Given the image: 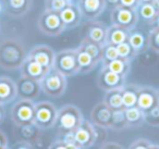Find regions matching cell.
Segmentation results:
<instances>
[{
	"mask_svg": "<svg viewBox=\"0 0 159 149\" xmlns=\"http://www.w3.org/2000/svg\"><path fill=\"white\" fill-rule=\"evenodd\" d=\"M26 57L25 47L16 38H8L0 44V68L8 71L20 69Z\"/></svg>",
	"mask_w": 159,
	"mask_h": 149,
	"instance_id": "1",
	"label": "cell"
},
{
	"mask_svg": "<svg viewBox=\"0 0 159 149\" xmlns=\"http://www.w3.org/2000/svg\"><path fill=\"white\" fill-rule=\"evenodd\" d=\"M84 121L81 110L73 105H66L58 110L55 126L59 136L74 132Z\"/></svg>",
	"mask_w": 159,
	"mask_h": 149,
	"instance_id": "2",
	"label": "cell"
},
{
	"mask_svg": "<svg viewBox=\"0 0 159 149\" xmlns=\"http://www.w3.org/2000/svg\"><path fill=\"white\" fill-rule=\"evenodd\" d=\"M61 138L68 142L75 144L80 149H89L97 140L98 133L91 121L84 120L74 132L66 134Z\"/></svg>",
	"mask_w": 159,
	"mask_h": 149,
	"instance_id": "3",
	"label": "cell"
},
{
	"mask_svg": "<svg viewBox=\"0 0 159 149\" xmlns=\"http://www.w3.org/2000/svg\"><path fill=\"white\" fill-rule=\"evenodd\" d=\"M42 92L51 98L61 97L66 93L68 82L66 77L58 71L51 69L39 82Z\"/></svg>",
	"mask_w": 159,
	"mask_h": 149,
	"instance_id": "4",
	"label": "cell"
},
{
	"mask_svg": "<svg viewBox=\"0 0 159 149\" xmlns=\"http://www.w3.org/2000/svg\"><path fill=\"white\" fill-rule=\"evenodd\" d=\"M37 27L40 33L46 36H50V37L59 36L66 29V26L60 18V14L58 12L46 9L42 12V14L38 18Z\"/></svg>",
	"mask_w": 159,
	"mask_h": 149,
	"instance_id": "5",
	"label": "cell"
},
{
	"mask_svg": "<svg viewBox=\"0 0 159 149\" xmlns=\"http://www.w3.org/2000/svg\"><path fill=\"white\" fill-rule=\"evenodd\" d=\"M52 69L64 75L66 79L79 74L76 49H64L56 53Z\"/></svg>",
	"mask_w": 159,
	"mask_h": 149,
	"instance_id": "6",
	"label": "cell"
},
{
	"mask_svg": "<svg viewBox=\"0 0 159 149\" xmlns=\"http://www.w3.org/2000/svg\"><path fill=\"white\" fill-rule=\"evenodd\" d=\"M58 109L50 101H39L35 103V114H34V124L44 129H52L57 119Z\"/></svg>",
	"mask_w": 159,
	"mask_h": 149,
	"instance_id": "7",
	"label": "cell"
},
{
	"mask_svg": "<svg viewBox=\"0 0 159 149\" xmlns=\"http://www.w3.org/2000/svg\"><path fill=\"white\" fill-rule=\"evenodd\" d=\"M35 102L27 99H19L11 108V120L16 126H23L34 123Z\"/></svg>",
	"mask_w": 159,
	"mask_h": 149,
	"instance_id": "8",
	"label": "cell"
},
{
	"mask_svg": "<svg viewBox=\"0 0 159 149\" xmlns=\"http://www.w3.org/2000/svg\"><path fill=\"white\" fill-rule=\"evenodd\" d=\"M111 24L118 25L126 31L135 29L137 22H139V16L135 9L126 8L123 6H116L113 7L110 14Z\"/></svg>",
	"mask_w": 159,
	"mask_h": 149,
	"instance_id": "9",
	"label": "cell"
},
{
	"mask_svg": "<svg viewBox=\"0 0 159 149\" xmlns=\"http://www.w3.org/2000/svg\"><path fill=\"white\" fill-rule=\"evenodd\" d=\"M126 77L119 75L112 71L102 66L97 76V85L104 92L112 89H119L125 85Z\"/></svg>",
	"mask_w": 159,
	"mask_h": 149,
	"instance_id": "10",
	"label": "cell"
},
{
	"mask_svg": "<svg viewBox=\"0 0 159 149\" xmlns=\"http://www.w3.org/2000/svg\"><path fill=\"white\" fill-rule=\"evenodd\" d=\"M16 84L19 99H27V100L34 101L39 97L40 93H42L40 83L35 79L20 76V79L16 82Z\"/></svg>",
	"mask_w": 159,
	"mask_h": 149,
	"instance_id": "11",
	"label": "cell"
},
{
	"mask_svg": "<svg viewBox=\"0 0 159 149\" xmlns=\"http://www.w3.org/2000/svg\"><path fill=\"white\" fill-rule=\"evenodd\" d=\"M159 105L158 89L152 86H139L137 96V107L145 113Z\"/></svg>",
	"mask_w": 159,
	"mask_h": 149,
	"instance_id": "12",
	"label": "cell"
},
{
	"mask_svg": "<svg viewBox=\"0 0 159 149\" xmlns=\"http://www.w3.org/2000/svg\"><path fill=\"white\" fill-rule=\"evenodd\" d=\"M27 56L44 68L51 70L53 66V62H55L56 52L51 47L47 45H37L31 49Z\"/></svg>",
	"mask_w": 159,
	"mask_h": 149,
	"instance_id": "13",
	"label": "cell"
},
{
	"mask_svg": "<svg viewBox=\"0 0 159 149\" xmlns=\"http://www.w3.org/2000/svg\"><path fill=\"white\" fill-rule=\"evenodd\" d=\"M112 110L104 102H98L91 111V122L99 129H108L110 126Z\"/></svg>",
	"mask_w": 159,
	"mask_h": 149,
	"instance_id": "14",
	"label": "cell"
},
{
	"mask_svg": "<svg viewBox=\"0 0 159 149\" xmlns=\"http://www.w3.org/2000/svg\"><path fill=\"white\" fill-rule=\"evenodd\" d=\"M77 6L83 18L91 21L96 20L107 7L105 0H79Z\"/></svg>",
	"mask_w": 159,
	"mask_h": 149,
	"instance_id": "15",
	"label": "cell"
},
{
	"mask_svg": "<svg viewBox=\"0 0 159 149\" xmlns=\"http://www.w3.org/2000/svg\"><path fill=\"white\" fill-rule=\"evenodd\" d=\"M49 71L50 70H48V69L40 65L39 63H37L35 60L30 58L29 56H27L26 59L24 60L22 65L20 66L21 76L29 77V79H35V81H38V82L42 81L43 77H44Z\"/></svg>",
	"mask_w": 159,
	"mask_h": 149,
	"instance_id": "16",
	"label": "cell"
},
{
	"mask_svg": "<svg viewBox=\"0 0 159 149\" xmlns=\"http://www.w3.org/2000/svg\"><path fill=\"white\" fill-rule=\"evenodd\" d=\"M59 14L66 29H74L79 26L83 19L77 3H68V6Z\"/></svg>",
	"mask_w": 159,
	"mask_h": 149,
	"instance_id": "17",
	"label": "cell"
},
{
	"mask_svg": "<svg viewBox=\"0 0 159 149\" xmlns=\"http://www.w3.org/2000/svg\"><path fill=\"white\" fill-rule=\"evenodd\" d=\"M6 13L12 18L25 16L33 7V0H3Z\"/></svg>",
	"mask_w": 159,
	"mask_h": 149,
	"instance_id": "18",
	"label": "cell"
},
{
	"mask_svg": "<svg viewBox=\"0 0 159 149\" xmlns=\"http://www.w3.org/2000/svg\"><path fill=\"white\" fill-rule=\"evenodd\" d=\"M18 97L16 84L8 76H0V105L6 106Z\"/></svg>",
	"mask_w": 159,
	"mask_h": 149,
	"instance_id": "19",
	"label": "cell"
},
{
	"mask_svg": "<svg viewBox=\"0 0 159 149\" xmlns=\"http://www.w3.org/2000/svg\"><path fill=\"white\" fill-rule=\"evenodd\" d=\"M107 31H108V26L104 22L93 20L92 22H89L87 24L86 36L85 37L97 43V44L102 45V46H104L106 44Z\"/></svg>",
	"mask_w": 159,
	"mask_h": 149,
	"instance_id": "20",
	"label": "cell"
},
{
	"mask_svg": "<svg viewBox=\"0 0 159 149\" xmlns=\"http://www.w3.org/2000/svg\"><path fill=\"white\" fill-rule=\"evenodd\" d=\"M128 43L133 47L135 51L139 53L145 52L148 49V38L143 32L139 31V29H131L129 31L128 36Z\"/></svg>",
	"mask_w": 159,
	"mask_h": 149,
	"instance_id": "21",
	"label": "cell"
},
{
	"mask_svg": "<svg viewBox=\"0 0 159 149\" xmlns=\"http://www.w3.org/2000/svg\"><path fill=\"white\" fill-rule=\"evenodd\" d=\"M76 61L79 66V73L81 74H87L97 66V63L94 59L81 47L76 48Z\"/></svg>",
	"mask_w": 159,
	"mask_h": 149,
	"instance_id": "22",
	"label": "cell"
},
{
	"mask_svg": "<svg viewBox=\"0 0 159 149\" xmlns=\"http://www.w3.org/2000/svg\"><path fill=\"white\" fill-rule=\"evenodd\" d=\"M18 129V134L16 135L19 136L20 139L19 140H24L34 146V144L38 142L40 137V131L42 129H38L34 123L29 125H23V126H16Z\"/></svg>",
	"mask_w": 159,
	"mask_h": 149,
	"instance_id": "23",
	"label": "cell"
},
{
	"mask_svg": "<svg viewBox=\"0 0 159 149\" xmlns=\"http://www.w3.org/2000/svg\"><path fill=\"white\" fill-rule=\"evenodd\" d=\"M128 36H129V31L118 26V25L111 24L108 27V31H107L106 44L118 46L121 43L126 42L128 40Z\"/></svg>",
	"mask_w": 159,
	"mask_h": 149,
	"instance_id": "24",
	"label": "cell"
},
{
	"mask_svg": "<svg viewBox=\"0 0 159 149\" xmlns=\"http://www.w3.org/2000/svg\"><path fill=\"white\" fill-rule=\"evenodd\" d=\"M139 85L135 84H125L121 88L122 100L124 108H132L137 105V96H139Z\"/></svg>",
	"mask_w": 159,
	"mask_h": 149,
	"instance_id": "25",
	"label": "cell"
},
{
	"mask_svg": "<svg viewBox=\"0 0 159 149\" xmlns=\"http://www.w3.org/2000/svg\"><path fill=\"white\" fill-rule=\"evenodd\" d=\"M145 113L137 106L125 109V118L129 129H139L145 123Z\"/></svg>",
	"mask_w": 159,
	"mask_h": 149,
	"instance_id": "26",
	"label": "cell"
},
{
	"mask_svg": "<svg viewBox=\"0 0 159 149\" xmlns=\"http://www.w3.org/2000/svg\"><path fill=\"white\" fill-rule=\"evenodd\" d=\"M80 47L84 49L89 56L94 59L96 63H99L102 60V46L97 43L93 42V40L89 39V38L84 37L80 44Z\"/></svg>",
	"mask_w": 159,
	"mask_h": 149,
	"instance_id": "27",
	"label": "cell"
},
{
	"mask_svg": "<svg viewBox=\"0 0 159 149\" xmlns=\"http://www.w3.org/2000/svg\"><path fill=\"white\" fill-rule=\"evenodd\" d=\"M102 66L117 73V74L126 77L131 71V61L122 59V58H118V59H115L112 61L105 62V63H102Z\"/></svg>",
	"mask_w": 159,
	"mask_h": 149,
	"instance_id": "28",
	"label": "cell"
},
{
	"mask_svg": "<svg viewBox=\"0 0 159 149\" xmlns=\"http://www.w3.org/2000/svg\"><path fill=\"white\" fill-rule=\"evenodd\" d=\"M102 101H104L112 111H115V110L125 109L123 105V100H122L121 88L105 92L104 100Z\"/></svg>",
	"mask_w": 159,
	"mask_h": 149,
	"instance_id": "29",
	"label": "cell"
},
{
	"mask_svg": "<svg viewBox=\"0 0 159 149\" xmlns=\"http://www.w3.org/2000/svg\"><path fill=\"white\" fill-rule=\"evenodd\" d=\"M129 129V126H128V122H126V118H125V109L115 110V111H112L109 129H113V131H123V129Z\"/></svg>",
	"mask_w": 159,
	"mask_h": 149,
	"instance_id": "30",
	"label": "cell"
},
{
	"mask_svg": "<svg viewBox=\"0 0 159 149\" xmlns=\"http://www.w3.org/2000/svg\"><path fill=\"white\" fill-rule=\"evenodd\" d=\"M136 12H137L139 18L143 19V20L147 23H149L150 21L155 18V16H156V13H157L156 9L152 7L150 2L149 3H139V6L136 9Z\"/></svg>",
	"mask_w": 159,
	"mask_h": 149,
	"instance_id": "31",
	"label": "cell"
},
{
	"mask_svg": "<svg viewBox=\"0 0 159 149\" xmlns=\"http://www.w3.org/2000/svg\"><path fill=\"white\" fill-rule=\"evenodd\" d=\"M117 50H118L119 58L125 59V60H128V61H132V60H134L137 56V52L133 49V47L129 44L128 40L118 45Z\"/></svg>",
	"mask_w": 159,
	"mask_h": 149,
	"instance_id": "32",
	"label": "cell"
},
{
	"mask_svg": "<svg viewBox=\"0 0 159 149\" xmlns=\"http://www.w3.org/2000/svg\"><path fill=\"white\" fill-rule=\"evenodd\" d=\"M118 58H119V55H118L117 46L110 44H105L102 46V63L112 61V60L118 59Z\"/></svg>",
	"mask_w": 159,
	"mask_h": 149,
	"instance_id": "33",
	"label": "cell"
},
{
	"mask_svg": "<svg viewBox=\"0 0 159 149\" xmlns=\"http://www.w3.org/2000/svg\"><path fill=\"white\" fill-rule=\"evenodd\" d=\"M148 49L159 53V29H152L147 35Z\"/></svg>",
	"mask_w": 159,
	"mask_h": 149,
	"instance_id": "34",
	"label": "cell"
},
{
	"mask_svg": "<svg viewBox=\"0 0 159 149\" xmlns=\"http://www.w3.org/2000/svg\"><path fill=\"white\" fill-rule=\"evenodd\" d=\"M145 123L152 127H159V105L154 109L145 112Z\"/></svg>",
	"mask_w": 159,
	"mask_h": 149,
	"instance_id": "35",
	"label": "cell"
},
{
	"mask_svg": "<svg viewBox=\"0 0 159 149\" xmlns=\"http://www.w3.org/2000/svg\"><path fill=\"white\" fill-rule=\"evenodd\" d=\"M68 3L66 0H45V9L60 13Z\"/></svg>",
	"mask_w": 159,
	"mask_h": 149,
	"instance_id": "36",
	"label": "cell"
},
{
	"mask_svg": "<svg viewBox=\"0 0 159 149\" xmlns=\"http://www.w3.org/2000/svg\"><path fill=\"white\" fill-rule=\"evenodd\" d=\"M48 149H80V148L75 144H73V142H68L62 139V138H59V139H56L53 142H51L49 145Z\"/></svg>",
	"mask_w": 159,
	"mask_h": 149,
	"instance_id": "37",
	"label": "cell"
},
{
	"mask_svg": "<svg viewBox=\"0 0 159 149\" xmlns=\"http://www.w3.org/2000/svg\"><path fill=\"white\" fill-rule=\"evenodd\" d=\"M152 142L146 138H137L130 145L129 149H149Z\"/></svg>",
	"mask_w": 159,
	"mask_h": 149,
	"instance_id": "38",
	"label": "cell"
},
{
	"mask_svg": "<svg viewBox=\"0 0 159 149\" xmlns=\"http://www.w3.org/2000/svg\"><path fill=\"white\" fill-rule=\"evenodd\" d=\"M139 0H120L119 5L123 6L126 8H131V9H137V7L139 6Z\"/></svg>",
	"mask_w": 159,
	"mask_h": 149,
	"instance_id": "39",
	"label": "cell"
},
{
	"mask_svg": "<svg viewBox=\"0 0 159 149\" xmlns=\"http://www.w3.org/2000/svg\"><path fill=\"white\" fill-rule=\"evenodd\" d=\"M10 149H34V146L24 140H18Z\"/></svg>",
	"mask_w": 159,
	"mask_h": 149,
	"instance_id": "40",
	"label": "cell"
},
{
	"mask_svg": "<svg viewBox=\"0 0 159 149\" xmlns=\"http://www.w3.org/2000/svg\"><path fill=\"white\" fill-rule=\"evenodd\" d=\"M99 149H124V147L121 146L120 144H118V142H104V144L99 147Z\"/></svg>",
	"mask_w": 159,
	"mask_h": 149,
	"instance_id": "41",
	"label": "cell"
},
{
	"mask_svg": "<svg viewBox=\"0 0 159 149\" xmlns=\"http://www.w3.org/2000/svg\"><path fill=\"white\" fill-rule=\"evenodd\" d=\"M6 147H9V139H8L5 132L0 129V149L6 148Z\"/></svg>",
	"mask_w": 159,
	"mask_h": 149,
	"instance_id": "42",
	"label": "cell"
},
{
	"mask_svg": "<svg viewBox=\"0 0 159 149\" xmlns=\"http://www.w3.org/2000/svg\"><path fill=\"white\" fill-rule=\"evenodd\" d=\"M148 24L152 26V29H159V11L157 12L156 16H155V18L152 19Z\"/></svg>",
	"mask_w": 159,
	"mask_h": 149,
	"instance_id": "43",
	"label": "cell"
},
{
	"mask_svg": "<svg viewBox=\"0 0 159 149\" xmlns=\"http://www.w3.org/2000/svg\"><path fill=\"white\" fill-rule=\"evenodd\" d=\"M6 109H5V106L0 105V125L2 124L3 121H5L6 119Z\"/></svg>",
	"mask_w": 159,
	"mask_h": 149,
	"instance_id": "44",
	"label": "cell"
},
{
	"mask_svg": "<svg viewBox=\"0 0 159 149\" xmlns=\"http://www.w3.org/2000/svg\"><path fill=\"white\" fill-rule=\"evenodd\" d=\"M106 1L107 6H110V7H116V6L119 5L120 0H105Z\"/></svg>",
	"mask_w": 159,
	"mask_h": 149,
	"instance_id": "45",
	"label": "cell"
},
{
	"mask_svg": "<svg viewBox=\"0 0 159 149\" xmlns=\"http://www.w3.org/2000/svg\"><path fill=\"white\" fill-rule=\"evenodd\" d=\"M152 6L156 9V11H159V0H152Z\"/></svg>",
	"mask_w": 159,
	"mask_h": 149,
	"instance_id": "46",
	"label": "cell"
},
{
	"mask_svg": "<svg viewBox=\"0 0 159 149\" xmlns=\"http://www.w3.org/2000/svg\"><path fill=\"white\" fill-rule=\"evenodd\" d=\"M5 12H6V9H5V3H3V0H0V16H2Z\"/></svg>",
	"mask_w": 159,
	"mask_h": 149,
	"instance_id": "47",
	"label": "cell"
},
{
	"mask_svg": "<svg viewBox=\"0 0 159 149\" xmlns=\"http://www.w3.org/2000/svg\"><path fill=\"white\" fill-rule=\"evenodd\" d=\"M149 149H159V145H157V144H152V146L149 147Z\"/></svg>",
	"mask_w": 159,
	"mask_h": 149,
	"instance_id": "48",
	"label": "cell"
},
{
	"mask_svg": "<svg viewBox=\"0 0 159 149\" xmlns=\"http://www.w3.org/2000/svg\"><path fill=\"white\" fill-rule=\"evenodd\" d=\"M139 2L141 3H149V2H152V0H139Z\"/></svg>",
	"mask_w": 159,
	"mask_h": 149,
	"instance_id": "49",
	"label": "cell"
},
{
	"mask_svg": "<svg viewBox=\"0 0 159 149\" xmlns=\"http://www.w3.org/2000/svg\"><path fill=\"white\" fill-rule=\"evenodd\" d=\"M66 1H68L69 3H77L79 0H66Z\"/></svg>",
	"mask_w": 159,
	"mask_h": 149,
	"instance_id": "50",
	"label": "cell"
},
{
	"mask_svg": "<svg viewBox=\"0 0 159 149\" xmlns=\"http://www.w3.org/2000/svg\"><path fill=\"white\" fill-rule=\"evenodd\" d=\"M1 149H10L9 147H6V148H1Z\"/></svg>",
	"mask_w": 159,
	"mask_h": 149,
	"instance_id": "51",
	"label": "cell"
},
{
	"mask_svg": "<svg viewBox=\"0 0 159 149\" xmlns=\"http://www.w3.org/2000/svg\"><path fill=\"white\" fill-rule=\"evenodd\" d=\"M0 31H1V23H0Z\"/></svg>",
	"mask_w": 159,
	"mask_h": 149,
	"instance_id": "52",
	"label": "cell"
},
{
	"mask_svg": "<svg viewBox=\"0 0 159 149\" xmlns=\"http://www.w3.org/2000/svg\"><path fill=\"white\" fill-rule=\"evenodd\" d=\"M158 94H159V89H158Z\"/></svg>",
	"mask_w": 159,
	"mask_h": 149,
	"instance_id": "53",
	"label": "cell"
}]
</instances>
